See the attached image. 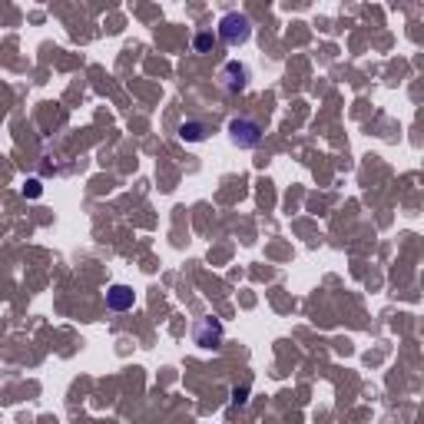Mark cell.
Here are the masks:
<instances>
[{
  "label": "cell",
  "instance_id": "cell-1",
  "mask_svg": "<svg viewBox=\"0 0 424 424\" xmlns=\"http://www.w3.org/2000/svg\"><path fill=\"white\" fill-rule=\"evenodd\" d=\"M249 37H252V20L246 13H239V11L222 13V20H219V40H222V44L239 47V44H246Z\"/></svg>",
  "mask_w": 424,
  "mask_h": 424
},
{
  "label": "cell",
  "instance_id": "cell-2",
  "mask_svg": "<svg viewBox=\"0 0 424 424\" xmlns=\"http://www.w3.org/2000/svg\"><path fill=\"white\" fill-rule=\"evenodd\" d=\"M265 136V126L259 120H252V116H236V120L229 123V140L236 143L239 150H255Z\"/></svg>",
  "mask_w": 424,
  "mask_h": 424
},
{
  "label": "cell",
  "instance_id": "cell-3",
  "mask_svg": "<svg viewBox=\"0 0 424 424\" xmlns=\"http://www.w3.org/2000/svg\"><path fill=\"white\" fill-rule=\"evenodd\" d=\"M219 80H222V87H226L229 93H242V90L249 87V66L236 63V60H229V63L222 66Z\"/></svg>",
  "mask_w": 424,
  "mask_h": 424
},
{
  "label": "cell",
  "instance_id": "cell-4",
  "mask_svg": "<svg viewBox=\"0 0 424 424\" xmlns=\"http://www.w3.org/2000/svg\"><path fill=\"white\" fill-rule=\"evenodd\" d=\"M133 302H136V292H133L130 285H109L107 289L109 312H126V308H133Z\"/></svg>",
  "mask_w": 424,
  "mask_h": 424
},
{
  "label": "cell",
  "instance_id": "cell-5",
  "mask_svg": "<svg viewBox=\"0 0 424 424\" xmlns=\"http://www.w3.org/2000/svg\"><path fill=\"white\" fill-rule=\"evenodd\" d=\"M219 338H222V325H219V322H212V318L199 322V328H196V345L199 349H216Z\"/></svg>",
  "mask_w": 424,
  "mask_h": 424
},
{
  "label": "cell",
  "instance_id": "cell-6",
  "mask_svg": "<svg viewBox=\"0 0 424 424\" xmlns=\"http://www.w3.org/2000/svg\"><path fill=\"white\" fill-rule=\"evenodd\" d=\"M206 136H209L206 123H199V120H186V123H179V140H186V143H202Z\"/></svg>",
  "mask_w": 424,
  "mask_h": 424
},
{
  "label": "cell",
  "instance_id": "cell-7",
  "mask_svg": "<svg viewBox=\"0 0 424 424\" xmlns=\"http://www.w3.org/2000/svg\"><path fill=\"white\" fill-rule=\"evenodd\" d=\"M193 47H196V54H209V50L216 47V40H212V33H196Z\"/></svg>",
  "mask_w": 424,
  "mask_h": 424
},
{
  "label": "cell",
  "instance_id": "cell-8",
  "mask_svg": "<svg viewBox=\"0 0 424 424\" xmlns=\"http://www.w3.org/2000/svg\"><path fill=\"white\" fill-rule=\"evenodd\" d=\"M23 196H30V199H37V196H40V183H37V179H30V183L23 186Z\"/></svg>",
  "mask_w": 424,
  "mask_h": 424
}]
</instances>
